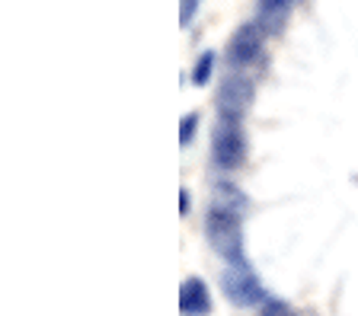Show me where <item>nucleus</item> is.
Wrapping results in <instances>:
<instances>
[{"label":"nucleus","mask_w":358,"mask_h":316,"mask_svg":"<svg viewBox=\"0 0 358 316\" xmlns=\"http://www.w3.org/2000/svg\"><path fill=\"white\" fill-rule=\"evenodd\" d=\"M205 236H208L211 249L227 262H243V227H240V211L227 208H208L205 218Z\"/></svg>","instance_id":"1"},{"label":"nucleus","mask_w":358,"mask_h":316,"mask_svg":"<svg viewBox=\"0 0 358 316\" xmlns=\"http://www.w3.org/2000/svg\"><path fill=\"white\" fill-rule=\"evenodd\" d=\"M211 160L217 170L234 173L246 160V135L240 128V121H224L217 119L215 131H211Z\"/></svg>","instance_id":"2"},{"label":"nucleus","mask_w":358,"mask_h":316,"mask_svg":"<svg viewBox=\"0 0 358 316\" xmlns=\"http://www.w3.org/2000/svg\"><path fill=\"white\" fill-rule=\"evenodd\" d=\"M253 96H256V86L253 80L240 70L227 74L217 86V96H215V109H217V119L224 121H240L246 112H250V105H253Z\"/></svg>","instance_id":"3"},{"label":"nucleus","mask_w":358,"mask_h":316,"mask_svg":"<svg viewBox=\"0 0 358 316\" xmlns=\"http://www.w3.org/2000/svg\"><path fill=\"white\" fill-rule=\"evenodd\" d=\"M221 291L234 307H253V303H266V291H262L259 278L246 262H234L231 269L221 275Z\"/></svg>","instance_id":"4"},{"label":"nucleus","mask_w":358,"mask_h":316,"mask_svg":"<svg viewBox=\"0 0 358 316\" xmlns=\"http://www.w3.org/2000/svg\"><path fill=\"white\" fill-rule=\"evenodd\" d=\"M259 52H262V29L256 23H243L237 26V32L227 42V64L234 70H243L259 58Z\"/></svg>","instance_id":"5"},{"label":"nucleus","mask_w":358,"mask_h":316,"mask_svg":"<svg viewBox=\"0 0 358 316\" xmlns=\"http://www.w3.org/2000/svg\"><path fill=\"white\" fill-rule=\"evenodd\" d=\"M211 310V294L201 278H186L179 287V313L182 316H205Z\"/></svg>","instance_id":"6"},{"label":"nucleus","mask_w":358,"mask_h":316,"mask_svg":"<svg viewBox=\"0 0 358 316\" xmlns=\"http://www.w3.org/2000/svg\"><path fill=\"white\" fill-rule=\"evenodd\" d=\"M291 7H294V0H259V23L262 29L268 32H278L288 20Z\"/></svg>","instance_id":"7"},{"label":"nucleus","mask_w":358,"mask_h":316,"mask_svg":"<svg viewBox=\"0 0 358 316\" xmlns=\"http://www.w3.org/2000/svg\"><path fill=\"white\" fill-rule=\"evenodd\" d=\"M215 208H227V211H243L246 208V198H243V192L240 188H234V186H227V182H217L215 186Z\"/></svg>","instance_id":"8"},{"label":"nucleus","mask_w":358,"mask_h":316,"mask_svg":"<svg viewBox=\"0 0 358 316\" xmlns=\"http://www.w3.org/2000/svg\"><path fill=\"white\" fill-rule=\"evenodd\" d=\"M211 70H215V52H201L199 61H195V70H192V83L195 86H205L211 77Z\"/></svg>","instance_id":"9"},{"label":"nucleus","mask_w":358,"mask_h":316,"mask_svg":"<svg viewBox=\"0 0 358 316\" xmlns=\"http://www.w3.org/2000/svg\"><path fill=\"white\" fill-rule=\"evenodd\" d=\"M259 316H294V310H291L285 301H278V297H268V301L262 303Z\"/></svg>","instance_id":"10"},{"label":"nucleus","mask_w":358,"mask_h":316,"mask_svg":"<svg viewBox=\"0 0 358 316\" xmlns=\"http://www.w3.org/2000/svg\"><path fill=\"white\" fill-rule=\"evenodd\" d=\"M195 125H199V115H195V112L182 115V121H179V144H182V147H186V144L195 137Z\"/></svg>","instance_id":"11"},{"label":"nucleus","mask_w":358,"mask_h":316,"mask_svg":"<svg viewBox=\"0 0 358 316\" xmlns=\"http://www.w3.org/2000/svg\"><path fill=\"white\" fill-rule=\"evenodd\" d=\"M195 10H199V0H182V3H179V23H182V26L192 23Z\"/></svg>","instance_id":"12"},{"label":"nucleus","mask_w":358,"mask_h":316,"mask_svg":"<svg viewBox=\"0 0 358 316\" xmlns=\"http://www.w3.org/2000/svg\"><path fill=\"white\" fill-rule=\"evenodd\" d=\"M189 208H192V202H189V192L182 188L179 192V214H189Z\"/></svg>","instance_id":"13"}]
</instances>
